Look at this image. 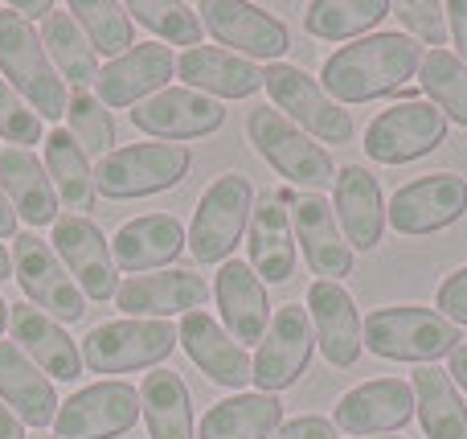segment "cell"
<instances>
[{"instance_id":"50","label":"cell","mask_w":467,"mask_h":439,"mask_svg":"<svg viewBox=\"0 0 467 439\" xmlns=\"http://www.w3.org/2000/svg\"><path fill=\"white\" fill-rule=\"evenodd\" d=\"M0 279H13V255L5 251V243H0Z\"/></svg>"},{"instance_id":"3","label":"cell","mask_w":467,"mask_h":439,"mask_svg":"<svg viewBox=\"0 0 467 439\" xmlns=\"http://www.w3.org/2000/svg\"><path fill=\"white\" fill-rule=\"evenodd\" d=\"M0 78L41 115V120H62L66 115V82L57 78L49 62L41 33L25 25L13 8H0Z\"/></svg>"},{"instance_id":"35","label":"cell","mask_w":467,"mask_h":439,"mask_svg":"<svg viewBox=\"0 0 467 439\" xmlns=\"http://www.w3.org/2000/svg\"><path fill=\"white\" fill-rule=\"evenodd\" d=\"M41 46H46L49 62H54V70H57V78H62V82H70L74 90L95 87V78H99V54L90 49L87 33L78 29V21H74L66 8H54V13L46 16Z\"/></svg>"},{"instance_id":"39","label":"cell","mask_w":467,"mask_h":439,"mask_svg":"<svg viewBox=\"0 0 467 439\" xmlns=\"http://www.w3.org/2000/svg\"><path fill=\"white\" fill-rule=\"evenodd\" d=\"M128 16L140 21L144 29H152L161 41H172V46L197 49L202 46V16L189 5H172V0H131Z\"/></svg>"},{"instance_id":"37","label":"cell","mask_w":467,"mask_h":439,"mask_svg":"<svg viewBox=\"0 0 467 439\" xmlns=\"http://www.w3.org/2000/svg\"><path fill=\"white\" fill-rule=\"evenodd\" d=\"M66 13L78 21V29L87 33L90 49L95 54H107L115 62L119 54H128L136 46V29H131V16L128 5H111V0H70Z\"/></svg>"},{"instance_id":"19","label":"cell","mask_w":467,"mask_h":439,"mask_svg":"<svg viewBox=\"0 0 467 439\" xmlns=\"http://www.w3.org/2000/svg\"><path fill=\"white\" fill-rule=\"evenodd\" d=\"M307 317H312V333L316 345H320L324 361L337 370H353L361 361L365 337H361V308L357 300L345 292L340 284H328V279H316L307 287Z\"/></svg>"},{"instance_id":"45","label":"cell","mask_w":467,"mask_h":439,"mask_svg":"<svg viewBox=\"0 0 467 439\" xmlns=\"http://www.w3.org/2000/svg\"><path fill=\"white\" fill-rule=\"evenodd\" d=\"M443 13H447V25H451L455 49H460L455 57L467 66V0H451V5H443Z\"/></svg>"},{"instance_id":"4","label":"cell","mask_w":467,"mask_h":439,"mask_svg":"<svg viewBox=\"0 0 467 439\" xmlns=\"http://www.w3.org/2000/svg\"><path fill=\"white\" fill-rule=\"evenodd\" d=\"M246 136L254 144V152L271 164L279 177H287L291 185H304L307 193H324L337 181V161L324 144H316L307 131H299L275 107H254L246 115Z\"/></svg>"},{"instance_id":"15","label":"cell","mask_w":467,"mask_h":439,"mask_svg":"<svg viewBox=\"0 0 467 439\" xmlns=\"http://www.w3.org/2000/svg\"><path fill=\"white\" fill-rule=\"evenodd\" d=\"M467 214V181L455 172H427L419 181H406L389 197V226L398 235H439Z\"/></svg>"},{"instance_id":"12","label":"cell","mask_w":467,"mask_h":439,"mask_svg":"<svg viewBox=\"0 0 467 439\" xmlns=\"http://www.w3.org/2000/svg\"><path fill=\"white\" fill-rule=\"evenodd\" d=\"M316 350V333H312V317L304 304H283L275 308L271 325H266L263 341L254 353V386L263 394H279L287 386H296L304 378L307 361Z\"/></svg>"},{"instance_id":"42","label":"cell","mask_w":467,"mask_h":439,"mask_svg":"<svg viewBox=\"0 0 467 439\" xmlns=\"http://www.w3.org/2000/svg\"><path fill=\"white\" fill-rule=\"evenodd\" d=\"M394 16L406 25V37L427 41V46L443 49V41H447L443 5H431V0H402V5H394Z\"/></svg>"},{"instance_id":"38","label":"cell","mask_w":467,"mask_h":439,"mask_svg":"<svg viewBox=\"0 0 467 439\" xmlns=\"http://www.w3.org/2000/svg\"><path fill=\"white\" fill-rule=\"evenodd\" d=\"M419 82L427 90V103H435L447 120L467 128V66L451 49H431L419 66Z\"/></svg>"},{"instance_id":"30","label":"cell","mask_w":467,"mask_h":439,"mask_svg":"<svg viewBox=\"0 0 467 439\" xmlns=\"http://www.w3.org/2000/svg\"><path fill=\"white\" fill-rule=\"evenodd\" d=\"M0 189H5L13 214L29 226H46V222L62 218L46 161H37L29 148H5L0 152Z\"/></svg>"},{"instance_id":"6","label":"cell","mask_w":467,"mask_h":439,"mask_svg":"<svg viewBox=\"0 0 467 439\" xmlns=\"http://www.w3.org/2000/svg\"><path fill=\"white\" fill-rule=\"evenodd\" d=\"M189 169H193V152L185 144L111 148V156H103L95 169V193L111 202H136V197H152L181 185Z\"/></svg>"},{"instance_id":"28","label":"cell","mask_w":467,"mask_h":439,"mask_svg":"<svg viewBox=\"0 0 467 439\" xmlns=\"http://www.w3.org/2000/svg\"><path fill=\"white\" fill-rule=\"evenodd\" d=\"M177 74L189 90H202L210 99H250L263 87V70L250 57L230 54L222 46H197L177 57Z\"/></svg>"},{"instance_id":"17","label":"cell","mask_w":467,"mask_h":439,"mask_svg":"<svg viewBox=\"0 0 467 439\" xmlns=\"http://www.w3.org/2000/svg\"><path fill=\"white\" fill-rule=\"evenodd\" d=\"M177 74V57L169 46L161 41H144V46H131L128 54H119L115 62H107L95 78L99 103L111 111V107H140L144 99L161 95L169 87V78Z\"/></svg>"},{"instance_id":"40","label":"cell","mask_w":467,"mask_h":439,"mask_svg":"<svg viewBox=\"0 0 467 439\" xmlns=\"http://www.w3.org/2000/svg\"><path fill=\"white\" fill-rule=\"evenodd\" d=\"M66 120H70V136L78 140V148L87 156H111V144H115V120L111 111H107L103 103H99V95H90V90H74L70 103H66Z\"/></svg>"},{"instance_id":"32","label":"cell","mask_w":467,"mask_h":439,"mask_svg":"<svg viewBox=\"0 0 467 439\" xmlns=\"http://www.w3.org/2000/svg\"><path fill=\"white\" fill-rule=\"evenodd\" d=\"M414 407L427 439H467V402L443 366L414 370Z\"/></svg>"},{"instance_id":"16","label":"cell","mask_w":467,"mask_h":439,"mask_svg":"<svg viewBox=\"0 0 467 439\" xmlns=\"http://www.w3.org/2000/svg\"><path fill=\"white\" fill-rule=\"evenodd\" d=\"M131 123L144 136H156L161 144H181V140H202L226 123V107L218 99L189 87H164L161 95L131 107Z\"/></svg>"},{"instance_id":"25","label":"cell","mask_w":467,"mask_h":439,"mask_svg":"<svg viewBox=\"0 0 467 439\" xmlns=\"http://www.w3.org/2000/svg\"><path fill=\"white\" fill-rule=\"evenodd\" d=\"M8 329H13V345L33 361L37 370H46L57 382H78L82 374V350L66 337V329L57 320H49L33 304H13L8 312Z\"/></svg>"},{"instance_id":"48","label":"cell","mask_w":467,"mask_h":439,"mask_svg":"<svg viewBox=\"0 0 467 439\" xmlns=\"http://www.w3.org/2000/svg\"><path fill=\"white\" fill-rule=\"evenodd\" d=\"M16 214H13V205H8V197H5V189H0V238H16Z\"/></svg>"},{"instance_id":"47","label":"cell","mask_w":467,"mask_h":439,"mask_svg":"<svg viewBox=\"0 0 467 439\" xmlns=\"http://www.w3.org/2000/svg\"><path fill=\"white\" fill-rule=\"evenodd\" d=\"M0 439H29L25 435V423L5 407V402H0Z\"/></svg>"},{"instance_id":"7","label":"cell","mask_w":467,"mask_h":439,"mask_svg":"<svg viewBox=\"0 0 467 439\" xmlns=\"http://www.w3.org/2000/svg\"><path fill=\"white\" fill-rule=\"evenodd\" d=\"M250 214H254V185L242 172H222L210 181L193 210V226H189V255L197 263H226L230 251L242 243L250 230Z\"/></svg>"},{"instance_id":"29","label":"cell","mask_w":467,"mask_h":439,"mask_svg":"<svg viewBox=\"0 0 467 439\" xmlns=\"http://www.w3.org/2000/svg\"><path fill=\"white\" fill-rule=\"evenodd\" d=\"M0 399L21 423L41 427V432L54 427L57 407H62L54 394V382L13 341H0Z\"/></svg>"},{"instance_id":"36","label":"cell","mask_w":467,"mask_h":439,"mask_svg":"<svg viewBox=\"0 0 467 439\" xmlns=\"http://www.w3.org/2000/svg\"><path fill=\"white\" fill-rule=\"evenodd\" d=\"M389 13H394V5H386V0H320V5H307L304 29L324 41H357Z\"/></svg>"},{"instance_id":"24","label":"cell","mask_w":467,"mask_h":439,"mask_svg":"<svg viewBox=\"0 0 467 439\" xmlns=\"http://www.w3.org/2000/svg\"><path fill=\"white\" fill-rule=\"evenodd\" d=\"M213 296L222 308V329L234 341L246 345L263 341L266 325H271V300H266V284L254 276V267L242 259H226L213 279Z\"/></svg>"},{"instance_id":"33","label":"cell","mask_w":467,"mask_h":439,"mask_svg":"<svg viewBox=\"0 0 467 439\" xmlns=\"http://www.w3.org/2000/svg\"><path fill=\"white\" fill-rule=\"evenodd\" d=\"M148 439H193V394L177 370H152L140 386Z\"/></svg>"},{"instance_id":"51","label":"cell","mask_w":467,"mask_h":439,"mask_svg":"<svg viewBox=\"0 0 467 439\" xmlns=\"http://www.w3.org/2000/svg\"><path fill=\"white\" fill-rule=\"evenodd\" d=\"M8 329V304H5V296H0V333Z\"/></svg>"},{"instance_id":"10","label":"cell","mask_w":467,"mask_h":439,"mask_svg":"<svg viewBox=\"0 0 467 439\" xmlns=\"http://www.w3.org/2000/svg\"><path fill=\"white\" fill-rule=\"evenodd\" d=\"M447 136V115L427 99H406L373 115L365 128V156L378 164H410L431 156Z\"/></svg>"},{"instance_id":"18","label":"cell","mask_w":467,"mask_h":439,"mask_svg":"<svg viewBox=\"0 0 467 439\" xmlns=\"http://www.w3.org/2000/svg\"><path fill=\"white\" fill-rule=\"evenodd\" d=\"M414 419V391L402 378H373V382L353 386L348 394H340L332 423L337 432H348L357 439L398 432Z\"/></svg>"},{"instance_id":"31","label":"cell","mask_w":467,"mask_h":439,"mask_svg":"<svg viewBox=\"0 0 467 439\" xmlns=\"http://www.w3.org/2000/svg\"><path fill=\"white\" fill-rule=\"evenodd\" d=\"M283 427V402L279 394H234L222 399L218 407L205 411L197 435L202 439H271Z\"/></svg>"},{"instance_id":"11","label":"cell","mask_w":467,"mask_h":439,"mask_svg":"<svg viewBox=\"0 0 467 439\" xmlns=\"http://www.w3.org/2000/svg\"><path fill=\"white\" fill-rule=\"evenodd\" d=\"M140 419V391L131 382H90L57 407V439H115L131 432Z\"/></svg>"},{"instance_id":"41","label":"cell","mask_w":467,"mask_h":439,"mask_svg":"<svg viewBox=\"0 0 467 439\" xmlns=\"http://www.w3.org/2000/svg\"><path fill=\"white\" fill-rule=\"evenodd\" d=\"M0 136L16 148H29V144H41V115L0 78Z\"/></svg>"},{"instance_id":"34","label":"cell","mask_w":467,"mask_h":439,"mask_svg":"<svg viewBox=\"0 0 467 439\" xmlns=\"http://www.w3.org/2000/svg\"><path fill=\"white\" fill-rule=\"evenodd\" d=\"M46 172L54 181L57 202H66L82 218L95 210V169H90V156L82 152L78 140L66 128H54L46 136Z\"/></svg>"},{"instance_id":"26","label":"cell","mask_w":467,"mask_h":439,"mask_svg":"<svg viewBox=\"0 0 467 439\" xmlns=\"http://www.w3.org/2000/svg\"><path fill=\"white\" fill-rule=\"evenodd\" d=\"M246 246H250V267H254V276L263 284H287L296 276V226H291L287 205L275 202V193L254 197Z\"/></svg>"},{"instance_id":"13","label":"cell","mask_w":467,"mask_h":439,"mask_svg":"<svg viewBox=\"0 0 467 439\" xmlns=\"http://www.w3.org/2000/svg\"><path fill=\"white\" fill-rule=\"evenodd\" d=\"M197 16H202V29H210L213 37L222 41V49L230 46V54H242V57H250V62H254V57L279 62L291 49L287 25L258 5L205 0V5H197Z\"/></svg>"},{"instance_id":"23","label":"cell","mask_w":467,"mask_h":439,"mask_svg":"<svg viewBox=\"0 0 467 439\" xmlns=\"http://www.w3.org/2000/svg\"><path fill=\"white\" fill-rule=\"evenodd\" d=\"M332 214L340 222L345 243L357 251H378L381 235H386V202H381V185L365 164H345L332 181Z\"/></svg>"},{"instance_id":"43","label":"cell","mask_w":467,"mask_h":439,"mask_svg":"<svg viewBox=\"0 0 467 439\" xmlns=\"http://www.w3.org/2000/svg\"><path fill=\"white\" fill-rule=\"evenodd\" d=\"M435 312H443L451 325H467V267L451 271L435 292Z\"/></svg>"},{"instance_id":"27","label":"cell","mask_w":467,"mask_h":439,"mask_svg":"<svg viewBox=\"0 0 467 439\" xmlns=\"http://www.w3.org/2000/svg\"><path fill=\"white\" fill-rule=\"evenodd\" d=\"M189 246V235L172 214H140V218L123 222L115 230V243H111V255H115V267L119 271H152V267H164V263L181 259V251Z\"/></svg>"},{"instance_id":"46","label":"cell","mask_w":467,"mask_h":439,"mask_svg":"<svg viewBox=\"0 0 467 439\" xmlns=\"http://www.w3.org/2000/svg\"><path fill=\"white\" fill-rule=\"evenodd\" d=\"M8 8H13V13L21 16L25 25H33V21H46V16L54 13V5H49V0H13V5H8Z\"/></svg>"},{"instance_id":"9","label":"cell","mask_w":467,"mask_h":439,"mask_svg":"<svg viewBox=\"0 0 467 439\" xmlns=\"http://www.w3.org/2000/svg\"><path fill=\"white\" fill-rule=\"evenodd\" d=\"M13 276L21 284V292L29 296L33 308H41L57 325H74L87 317V296L74 284V276L62 267V259L54 255V246L37 235H16L13 238Z\"/></svg>"},{"instance_id":"49","label":"cell","mask_w":467,"mask_h":439,"mask_svg":"<svg viewBox=\"0 0 467 439\" xmlns=\"http://www.w3.org/2000/svg\"><path fill=\"white\" fill-rule=\"evenodd\" d=\"M447 374H451V382H460L463 391H467V341L451 353V370H447Z\"/></svg>"},{"instance_id":"2","label":"cell","mask_w":467,"mask_h":439,"mask_svg":"<svg viewBox=\"0 0 467 439\" xmlns=\"http://www.w3.org/2000/svg\"><path fill=\"white\" fill-rule=\"evenodd\" d=\"M365 350L378 353L386 361H422L435 366L439 358H451L463 345L460 325L435 308H419V304H394V308H378L365 317L361 325Z\"/></svg>"},{"instance_id":"44","label":"cell","mask_w":467,"mask_h":439,"mask_svg":"<svg viewBox=\"0 0 467 439\" xmlns=\"http://www.w3.org/2000/svg\"><path fill=\"white\" fill-rule=\"evenodd\" d=\"M271 439H337V423L320 415H299V419H287Z\"/></svg>"},{"instance_id":"14","label":"cell","mask_w":467,"mask_h":439,"mask_svg":"<svg viewBox=\"0 0 467 439\" xmlns=\"http://www.w3.org/2000/svg\"><path fill=\"white\" fill-rule=\"evenodd\" d=\"M54 255L62 259V267L74 276V284L82 287L87 300H111L119 292V267H115L111 243L103 238V230L82 214H62L54 222Z\"/></svg>"},{"instance_id":"53","label":"cell","mask_w":467,"mask_h":439,"mask_svg":"<svg viewBox=\"0 0 467 439\" xmlns=\"http://www.w3.org/2000/svg\"><path fill=\"white\" fill-rule=\"evenodd\" d=\"M369 439H398V435H369Z\"/></svg>"},{"instance_id":"52","label":"cell","mask_w":467,"mask_h":439,"mask_svg":"<svg viewBox=\"0 0 467 439\" xmlns=\"http://www.w3.org/2000/svg\"><path fill=\"white\" fill-rule=\"evenodd\" d=\"M33 439H57V435H46V432H41V435H33Z\"/></svg>"},{"instance_id":"20","label":"cell","mask_w":467,"mask_h":439,"mask_svg":"<svg viewBox=\"0 0 467 439\" xmlns=\"http://www.w3.org/2000/svg\"><path fill=\"white\" fill-rule=\"evenodd\" d=\"M177 341L210 382L230 386V391H246L254 382V358L234 341L222 329V320H213L210 312H189L177 329Z\"/></svg>"},{"instance_id":"22","label":"cell","mask_w":467,"mask_h":439,"mask_svg":"<svg viewBox=\"0 0 467 439\" xmlns=\"http://www.w3.org/2000/svg\"><path fill=\"white\" fill-rule=\"evenodd\" d=\"M210 300V284H205L197 271H156V276H131L119 284L115 304L119 312L136 320H164L177 317V312H202V304Z\"/></svg>"},{"instance_id":"21","label":"cell","mask_w":467,"mask_h":439,"mask_svg":"<svg viewBox=\"0 0 467 439\" xmlns=\"http://www.w3.org/2000/svg\"><path fill=\"white\" fill-rule=\"evenodd\" d=\"M291 226H296V246L320 279L340 284L345 276H353V246L340 235V222L324 193H299L291 205Z\"/></svg>"},{"instance_id":"1","label":"cell","mask_w":467,"mask_h":439,"mask_svg":"<svg viewBox=\"0 0 467 439\" xmlns=\"http://www.w3.org/2000/svg\"><path fill=\"white\" fill-rule=\"evenodd\" d=\"M422 46L406 33H369L357 37L353 46H340L337 54L324 62L320 87L345 103H373V99L398 90L410 74L422 66Z\"/></svg>"},{"instance_id":"5","label":"cell","mask_w":467,"mask_h":439,"mask_svg":"<svg viewBox=\"0 0 467 439\" xmlns=\"http://www.w3.org/2000/svg\"><path fill=\"white\" fill-rule=\"evenodd\" d=\"M263 87L271 95V107L283 111L299 131H307L320 144H348L357 136L353 111L337 103L328 90L320 87V78H312L307 70L291 62H271L263 70Z\"/></svg>"},{"instance_id":"8","label":"cell","mask_w":467,"mask_h":439,"mask_svg":"<svg viewBox=\"0 0 467 439\" xmlns=\"http://www.w3.org/2000/svg\"><path fill=\"white\" fill-rule=\"evenodd\" d=\"M177 350V329L169 320H107L82 341V366L90 374H128V370L161 366Z\"/></svg>"}]
</instances>
